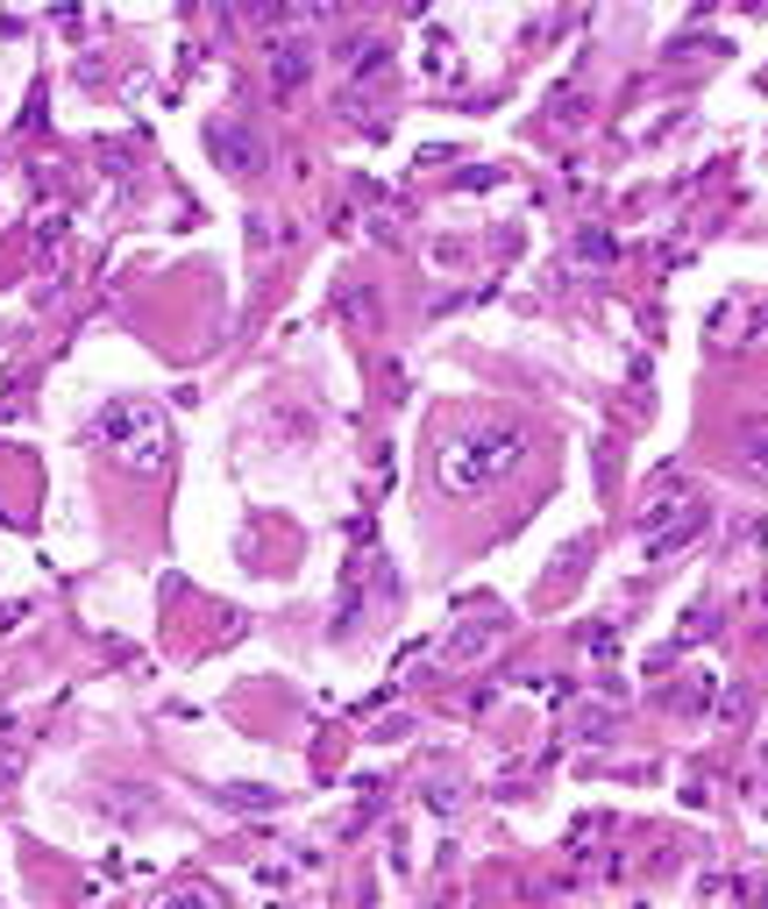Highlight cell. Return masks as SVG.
I'll return each mask as SVG.
<instances>
[{
    "mask_svg": "<svg viewBox=\"0 0 768 909\" xmlns=\"http://www.w3.org/2000/svg\"><path fill=\"white\" fill-rule=\"evenodd\" d=\"M207 150H214L228 171H257V136H249L243 122H214L207 128Z\"/></svg>",
    "mask_w": 768,
    "mask_h": 909,
    "instance_id": "obj_3",
    "label": "cell"
},
{
    "mask_svg": "<svg viewBox=\"0 0 768 909\" xmlns=\"http://www.w3.org/2000/svg\"><path fill=\"white\" fill-rule=\"evenodd\" d=\"M171 909H207V902H200V895H178V902H171Z\"/></svg>",
    "mask_w": 768,
    "mask_h": 909,
    "instance_id": "obj_4",
    "label": "cell"
},
{
    "mask_svg": "<svg viewBox=\"0 0 768 909\" xmlns=\"http://www.w3.org/2000/svg\"><path fill=\"white\" fill-rule=\"evenodd\" d=\"M512 462H520V434H498V426H484V434L448 440L442 462H434V476H442V490H484V484H498Z\"/></svg>",
    "mask_w": 768,
    "mask_h": 909,
    "instance_id": "obj_1",
    "label": "cell"
},
{
    "mask_svg": "<svg viewBox=\"0 0 768 909\" xmlns=\"http://www.w3.org/2000/svg\"><path fill=\"white\" fill-rule=\"evenodd\" d=\"M754 470H761V476H768V440H761V448H754Z\"/></svg>",
    "mask_w": 768,
    "mask_h": 909,
    "instance_id": "obj_5",
    "label": "cell"
},
{
    "mask_svg": "<svg viewBox=\"0 0 768 909\" xmlns=\"http://www.w3.org/2000/svg\"><path fill=\"white\" fill-rule=\"evenodd\" d=\"M100 440H108L114 462H128V470H157V462H164V426H157L150 406H108L100 412Z\"/></svg>",
    "mask_w": 768,
    "mask_h": 909,
    "instance_id": "obj_2",
    "label": "cell"
}]
</instances>
